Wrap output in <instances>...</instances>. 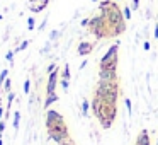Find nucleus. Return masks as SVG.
Here are the masks:
<instances>
[{"mask_svg":"<svg viewBox=\"0 0 158 145\" xmlns=\"http://www.w3.org/2000/svg\"><path fill=\"white\" fill-rule=\"evenodd\" d=\"M19 125H21V113L15 111V113H14V130L15 131L19 130Z\"/></svg>","mask_w":158,"mask_h":145,"instance_id":"f3484780","label":"nucleus"},{"mask_svg":"<svg viewBox=\"0 0 158 145\" xmlns=\"http://www.w3.org/2000/svg\"><path fill=\"white\" fill-rule=\"evenodd\" d=\"M58 82H60V68H56L55 72H51V73L48 75V82H46V94L55 92Z\"/></svg>","mask_w":158,"mask_h":145,"instance_id":"423d86ee","label":"nucleus"},{"mask_svg":"<svg viewBox=\"0 0 158 145\" xmlns=\"http://www.w3.org/2000/svg\"><path fill=\"white\" fill-rule=\"evenodd\" d=\"M4 114H5V108L2 106V101H0V120L4 118Z\"/></svg>","mask_w":158,"mask_h":145,"instance_id":"2f4dec72","label":"nucleus"},{"mask_svg":"<svg viewBox=\"0 0 158 145\" xmlns=\"http://www.w3.org/2000/svg\"><path fill=\"white\" fill-rule=\"evenodd\" d=\"M124 104H126V108H127V111H129V114H131V111H133V106H131V99H124Z\"/></svg>","mask_w":158,"mask_h":145,"instance_id":"7c9ffc66","label":"nucleus"},{"mask_svg":"<svg viewBox=\"0 0 158 145\" xmlns=\"http://www.w3.org/2000/svg\"><path fill=\"white\" fill-rule=\"evenodd\" d=\"M48 138H49V140H53L56 145L66 142L70 138V131H68L66 123H60V125H56V126L49 128V130H48Z\"/></svg>","mask_w":158,"mask_h":145,"instance_id":"f03ea898","label":"nucleus"},{"mask_svg":"<svg viewBox=\"0 0 158 145\" xmlns=\"http://www.w3.org/2000/svg\"><path fill=\"white\" fill-rule=\"evenodd\" d=\"M24 92H26V94L31 92V80H29V79L24 80Z\"/></svg>","mask_w":158,"mask_h":145,"instance_id":"bb28decb","label":"nucleus"},{"mask_svg":"<svg viewBox=\"0 0 158 145\" xmlns=\"http://www.w3.org/2000/svg\"><path fill=\"white\" fill-rule=\"evenodd\" d=\"M89 109H90V101L89 99H83L82 101V116L83 118L89 116Z\"/></svg>","mask_w":158,"mask_h":145,"instance_id":"4468645a","label":"nucleus"},{"mask_svg":"<svg viewBox=\"0 0 158 145\" xmlns=\"http://www.w3.org/2000/svg\"><path fill=\"white\" fill-rule=\"evenodd\" d=\"M46 24H48V17H44L43 19V22L39 24V28H38V31H44V28H46Z\"/></svg>","mask_w":158,"mask_h":145,"instance_id":"c85d7f7f","label":"nucleus"},{"mask_svg":"<svg viewBox=\"0 0 158 145\" xmlns=\"http://www.w3.org/2000/svg\"><path fill=\"white\" fill-rule=\"evenodd\" d=\"M56 68H58V67H56L55 63H49V65H48V68H46V72H48V75H49L51 72H55Z\"/></svg>","mask_w":158,"mask_h":145,"instance_id":"c756f323","label":"nucleus"},{"mask_svg":"<svg viewBox=\"0 0 158 145\" xmlns=\"http://www.w3.org/2000/svg\"><path fill=\"white\" fill-rule=\"evenodd\" d=\"M102 104H104V101L99 99L97 96H94V99L90 101V109H92V113L95 114V116L100 113V109H102Z\"/></svg>","mask_w":158,"mask_h":145,"instance_id":"9b49d317","label":"nucleus"},{"mask_svg":"<svg viewBox=\"0 0 158 145\" xmlns=\"http://www.w3.org/2000/svg\"><path fill=\"white\" fill-rule=\"evenodd\" d=\"M153 38L155 39H158V22L155 24V31H153Z\"/></svg>","mask_w":158,"mask_h":145,"instance_id":"473e14b6","label":"nucleus"},{"mask_svg":"<svg viewBox=\"0 0 158 145\" xmlns=\"http://www.w3.org/2000/svg\"><path fill=\"white\" fill-rule=\"evenodd\" d=\"M34 26H36L34 17H29L27 19V29H29V31H34Z\"/></svg>","mask_w":158,"mask_h":145,"instance_id":"a878e982","label":"nucleus"},{"mask_svg":"<svg viewBox=\"0 0 158 145\" xmlns=\"http://www.w3.org/2000/svg\"><path fill=\"white\" fill-rule=\"evenodd\" d=\"M150 48H151V46H150V43H148V41H144V43H143V50H144V51H148Z\"/></svg>","mask_w":158,"mask_h":145,"instance_id":"f704fd0d","label":"nucleus"},{"mask_svg":"<svg viewBox=\"0 0 158 145\" xmlns=\"http://www.w3.org/2000/svg\"><path fill=\"white\" fill-rule=\"evenodd\" d=\"M87 63H89V62H87V60H83V62H82V65H80V70H83V68H85V67H87Z\"/></svg>","mask_w":158,"mask_h":145,"instance_id":"e433bc0d","label":"nucleus"},{"mask_svg":"<svg viewBox=\"0 0 158 145\" xmlns=\"http://www.w3.org/2000/svg\"><path fill=\"white\" fill-rule=\"evenodd\" d=\"M123 15H124L126 21H129V19H131V7H129V5H124V7H123Z\"/></svg>","mask_w":158,"mask_h":145,"instance_id":"4be33fe9","label":"nucleus"},{"mask_svg":"<svg viewBox=\"0 0 158 145\" xmlns=\"http://www.w3.org/2000/svg\"><path fill=\"white\" fill-rule=\"evenodd\" d=\"M60 34H61V31H60V29L51 31V33H49V41H56V39L60 38Z\"/></svg>","mask_w":158,"mask_h":145,"instance_id":"5701e85b","label":"nucleus"},{"mask_svg":"<svg viewBox=\"0 0 158 145\" xmlns=\"http://www.w3.org/2000/svg\"><path fill=\"white\" fill-rule=\"evenodd\" d=\"M112 123L114 121H110V120H100V126H102L104 130H109V128L112 126Z\"/></svg>","mask_w":158,"mask_h":145,"instance_id":"b1692460","label":"nucleus"},{"mask_svg":"<svg viewBox=\"0 0 158 145\" xmlns=\"http://www.w3.org/2000/svg\"><path fill=\"white\" fill-rule=\"evenodd\" d=\"M133 9H134V11L139 9V0H133Z\"/></svg>","mask_w":158,"mask_h":145,"instance_id":"72a5a7b5","label":"nucleus"},{"mask_svg":"<svg viewBox=\"0 0 158 145\" xmlns=\"http://www.w3.org/2000/svg\"><path fill=\"white\" fill-rule=\"evenodd\" d=\"M56 101H58V94H56V92L46 94V99H44V103H43V106H44V109H49V106H51L53 103H56Z\"/></svg>","mask_w":158,"mask_h":145,"instance_id":"f8f14e48","label":"nucleus"},{"mask_svg":"<svg viewBox=\"0 0 158 145\" xmlns=\"http://www.w3.org/2000/svg\"><path fill=\"white\" fill-rule=\"evenodd\" d=\"M95 96L99 99H102L104 103L109 104H116L117 97H119V82H104V80H99L95 87Z\"/></svg>","mask_w":158,"mask_h":145,"instance_id":"f257e3e1","label":"nucleus"},{"mask_svg":"<svg viewBox=\"0 0 158 145\" xmlns=\"http://www.w3.org/2000/svg\"><path fill=\"white\" fill-rule=\"evenodd\" d=\"M27 46H29V41H27V39H24V41H22L21 45L17 46V48H14V53H21V51H24V50L27 48Z\"/></svg>","mask_w":158,"mask_h":145,"instance_id":"a211bd4d","label":"nucleus"},{"mask_svg":"<svg viewBox=\"0 0 158 145\" xmlns=\"http://www.w3.org/2000/svg\"><path fill=\"white\" fill-rule=\"evenodd\" d=\"M156 145H158V140H156Z\"/></svg>","mask_w":158,"mask_h":145,"instance_id":"37998d69","label":"nucleus"},{"mask_svg":"<svg viewBox=\"0 0 158 145\" xmlns=\"http://www.w3.org/2000/svg\"><path fill=\"white\" fill-rule=\"evenodd\" d=\"M51 43H53V41H49V39H48V41H46L44 48L41 50V55H46V53H48V51H51V48H53V45H51Z\"/></svg>","mask_w":158,"mask_h":145,"instance_id":"393cba45","label":"nucleus"},{"mask_svg":"<svg viewBox=\"0 0 158 145\" xmlns=\"http://www.w3.org/2000/svg\"><path fill=\"white\" fill-rule=\"evenodd\" d=\"M48 4H49V0H44V2H41L39 5H34V4H31L29 5V11L31 12H34V14H38V12H43L46 7H48Z\"/></svg>","mask_w":158,"mask_h":145,"instance_id":"ddd939ff","label":"nucleus"},{"mask_svg":"<svg viewBox=\"0 0 158 145\" xmlns=\"http://www.w3.org/2000/svg\"><path fill=\"white\" fill-rule=\"evenodd\" d=\"M134 145H151V140H150V133H148V130H141V131H139V135H138Z\"/></svg>","mask_w":158,"mask_h":145,"instance_id":"9d476101","label":"nucleus"},{"mask_svg":"<svg viewBox=\"0 0 158 145\" xmlns=\"http://www.w3.org/2000/svg\"><path fill=\"white\" fill-rule=\"evenodd\" d=\"M38 2L41 4V2H44V0H29V4H38Z\"/></svg>","mask_w":158,"mask_h":145,"instance_id":"4c0bfd02","label":"nucleus"},{"mask_svg":"<svg viewBox=\"0 0 158 145\" xmlns=\"http://www.w3.org/2000/svg\"><path fill=\"white\" fill-rule=\"evenodd\" d=\"M60 87L63 89V92H68V89H70V80H68V79H60Z\"/></svg>","mask_w":158,"mask_h":145,"instance_id":"dca6fc26","label":"nucleus"},{"mask_svg":"<svg viewBox=\"0 0 158 145\" xmlns=\"http://www.w3.org/2000/svg\"><path fill=\"white\" fill-rule=\"evenodd\" d=\"M92 2H99V0H92Z\"/></svg>","mask_w":158,"mask_h":145,"instance_id":"a19ab883","label":"nucleus"},{"mask_svg":"<svg viewBox=\"0 0 158 145\" xmlns=\"http://www.w3.org/2000/svg\"><path fill=\"white\" fill-rule=\"evenodd\" d=\"M0 145H4V138L0 137Z\"/></svg>","mask_w":158,"mask_h":145,"instance_id":"58836bf2","label":"nucleus"},{"mask_svg":"<svg viewBox=\"0 0 158 145\" xmlns=\"http://www.w3.org/2000/svg\"><path fill=\"white\" fill-rule=\"evenodd\" d=\"M2 19H4V15H2V14H0V21H2Z\"/></svg>","mask_w":158,"mask_h":145,"instance_id":"ea45409f","label":"nucleus"},{"mask_svg":"<svg viewBox=\"0 0 158 145\" xmlns=\"http://www.w3.org/2000/svg\"><path fill=\"white\" fill-rule=\"evenodd\" d=\"M14 55H15L14 50H9V51L5 53V60H7V62L10 63V65H14Z\"/></svg>","mask_w":158,"mask_h":145,"instance_id":"412c9836","label":"nucleus"},{"mask_svg":"<svg viewBox=\"0 0 158 145\" xmlns=\"http://www.w3.org/2000/svg\"><path fill=\"white\" fill-rule=\"evenodd\" d=\"M7 77H9V68H4L2 72H0V87L4 86V82L7 80Z\"/></svg>","mask_w":158,"mask_h":145,"instance_id":"6ab92c4d","label":"nucleus"},{"mask_svg":"<svg viewBox=\"0 0 158 145\" xmlns=\"http://www.w3.org/2000/svg\"><path fill=\"white\" fill-rule=\"evenodd\" d=\"M99 28H109V26H107L106 17H104V15H100V14L90 17V21H89V29H90V31H94V29H99Z\"/></svg>","mask_w":158,"mask_h":145,"instance_id":"6e6552de","label":"nucleus"},{"mask_svg":"<svg viewBox=\"0 0 158 145\" xmlns=\"http://www.w3.org/2000/svg\"><path fill=\"white\" fill-rule=\"evenodd\" d=\"M5 128H7V123H5V120H2V121H0V137L4 135Z\"/></svg>","mask_w":158,"mask_h":145,"instance_id":"cd10ccee","label":"nucleus"},{"mask_svg":"<svg viewBox=\"0 0 158 145\" xmlns=\"http://www.w3.org/2000/svg\"><path fill=\"white\" fill-rule=\"evenodd\" d=\"M60 123H65V118H63V114L61 113H58L56 109H46V128H53V126H56V125H60Z\"/></svg>","mask_w":158,"mask_h":145,"instance_id":"39448f33","label":"nucleus"},{"mask_svg":"<svg viewBox=\"0 0 158 145\" xmlns=\"http://www.w3.org/2000/svg\"><path fill=\"white\" fill-rule=\"evenodd\" d=\"M117 116V108L116 104H109V103H104L102 104V109H100V113L97 114V120H110L114 121Z\"/></svg>","mask_w":158,"mask_h":145,"instance_id":"20e7f679","label":"nucleus"},{"mask_svg":"<svg viewBox=\"0 0 158 145\" xmlns=\"http://www.w3.org/2000/svg\"><path fill=\"white\" fill-rule=\"evenodd\" d=\"M89 21H90V19H83V21H82V26H83V28H89Z\"/></svg>","mask_w":158,"mask_h":145,"instance_id":"c9c22d12","label":"nucleus"},{"mask_svg":"<svg viewBox=\"0 0 158 145\" xmlns=\"http://www.w3.org/2000/svg\"><path fill=\"white\" fill-rule=\"evenodd\" d=\"M70 75H72V73H70V65H68V63H65L63 72H61V79H68L70 80Z\"/></svg>","mask_w":158,"mask_h":145,"instance_id":"aec40b11","label":"nucleus"},{"mask_svg":"<svg viewBox=\"0 0 158 145\" xmlns=\"http://www.w3.org/2000/svg\"><path fill=\"white\" fill-rule=\"evenodd\" d=\"M2 89H4V92H5V94H9V92L12 90V80H10V77H7V80L4 82Z\"/></svg>","mask_w":158,"mask_h":145,"instance_id":"2eb2a0df","label":"nucleus"},{"mask_svg":"<svg viewBox=\"0 0 158 145\" xmlns=\"http://www.w3.org/2000/svg\"><path fill=\"white\" fill-rule=\"evenodd\" d=\"M99 80H104V82H116L117 80V70L100 68L99 70Z\"/></svg>","mask_w":158,"mask_h":145,"instance_id":"0eeeda50","label":"nucleus"},{"mask_svg":"<svg viewBox=\"0 0 158 145\" xmlns=\"http://www.w3.org/2000/svg\"><path fill=\"white\" fill-rule=\"evenodd\" d=\"M119 45L121 43H114V45L109 46V50H107L106 53H104V56L100 58V63L99 67L100 68H106V67H109L110 63H117L119 62V58H117V53H119Z\"/></svg>","mask_w":158,"mask_h":145,"instance_id":"7ed1b4c3","label":"nucleus"},{"mask_svg":"<svg viewBox=\"0 0 158 145\" xmlns=\"http://www.w3.org/2000/svg\"><path fill=\"white\" fill-rule=\"evenodd\" d=\"M92 51H94V43H90V41H82L77 46V53L80 56H89Z\"/></svg>","mask_w":158,"mask_h":145,"instance_id":"1a4fd4ad","label":"nucleus"},{"mask_svg":"<svg viewBox=\"0 0 158 145\" xmlns=\"http://www.w3.org/2000/svg\"><path fill=\"white\" fill-rule=\"evenodd\" d=\"M114 2H121V0H114Z\"/></svg>","mask_w":158,"mask_h":145,"instance_id":"79ce46f5","label":"nucleus"}]
</instances>
